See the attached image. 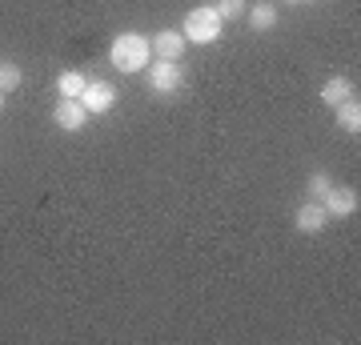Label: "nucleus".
I'll return each mask as SVG.
<instances>
[{
  "label": "nucleus",
  "instance_id": "obj_16",
  "mask_svg": "<svg viewBox=\"0 0 361 345\" xmlns=\"http://www.w3.org/2000/svg\"><path fill=\"white\" fill-rule=\"evenodd\" d=\"M289 4H313V0H289Z\"/></svg>",
  "mask_w": 361,
  "mask_h": 345
},
{
  "label": "nucleus",
  "instance_id": "obj_2",
  "mask_svg": "<svg viewBox=\"0 0 361 345\" xmlns=\"http://www.w3.org/2000/svg\"><path fill=\"white\" fill-rule=\"evenodd\" d=\"M221 32H225V20L217 16V8H193L180 25V37L189 44H217Z\"/></svg>",
  "mask_w": 361,
  "mask_h": 345
},
{
  "label": "nucleus",
  "instance_id": "obj_13",
  "mask_svg": "<svg viewBox=\"0 0 361 345\" xmlns=\"http://www.w3.org/2000/svg\"><path fill=\"white\" fill-rule=\"evenodd\" d=\"M20 80H25V73H20V64H13V61H0V92H16V89H20Z\"/></svg>",
  "mask_w": 361,
  "mask_h": 345
},
{
  "label": "nucleus",
  "instance_id": "obj_12",
  "mask_svg": "<svg viewBox=\"0 0 361 345\" xmlns=\"http://www.w3.org/2000/svg\"><path fill=\"white\" fill-rule=\"evenodd\" d=\"M85 85H89L85 73H61V77H56V92H61V97H80Z\"/></svg>",
  "mask_w": 361,
  "mask_h": 345
},
{
  "label": "nucleus",
  "instance_id": "obj_5",
  "mask_svg": "<svg viewBox=\"0 0 361 345\" xmlns=\"http://www.w3.org/2000/svg\"><path fill=\"white\" fill-rule=\"evenodd\" d=\"M77 101L89 109V116H101V113H109V109L116 104V89L109 85V80L97 77V80H89V85H85V92H80Z\"/></svg>",
  "mask_w": 361,
  "mask_h": 345
},
{
  "label": "nucleus",
  "instance_id": "obj_1",
  "mask_svg": "<svg viewBox=\"0 0 361 345\" xmlns=\"http://www.w3.org/2000/svg\"><path fill=\"white\" fill-rule=\"evenodd\" d=\"M149 61H153V44L141 32H116L113 44H109V64H113L116 73H129V77L133 73H145Z\"/></svg>",
  "mask_w": 361,
  "mask_h": 345
},
{
  "label": "nucleus",
  "instance_id": "obj_14",
  "mask_svg": "<svg viewBox=\"0 0 361 345\" xmlns=\"http://www.w3.org/2000/svg\"><path fill=\"white\" fill-rule=\"evenodd\" d=\"M305 189H310V201H322L325 193L334 189V181H329V173L317 169V173H310V185H305Z\"/></svg>",
  "mask_w": 361,
  "mask_h": 345
},
{
  "label": "nucleus",
  "instance_id": "obj_17",
  "mask_svg": "<svg viewBox=\"0 0 361 345\" xmlns=\"http://www.w3.org/2000/svg\"><path fill=\"white\" fill-rule=\"evenodd\" d=\"M0 109H4V92H0Z\"/></svg>",
  "mask_w": 361,
  "mask_h": 345
},
{
  "label": "nucleus",
  "instance_id": "obj_9",
  "mask_svg": "<svg viewBox=\"0 0 361 345\" xmlns=\"http://www.w3.org/2000/svg\"><path fill=\"white\" fill-rule=\"evenodd\" d=\"M353 97V80L349 77H329L322 85V104H329V109H337L341 101H349Z\"/></svg>",
  "mask_w": 361,
  "mask_h": 345
},
{
  "label": "nucleus",
  "instance_id": "obj_6",
  "mask_svg": "<svg viewBox=\"0 0 361 345\" xmlns=\"http://www.w3.org/2000/svg\"><path fill=\"white\" fill-rule=\"evenodd\" d=\"M322 205H325V213H329V221L334 217H353L361 197H357V189H349V185H334V189L322 197Z\"/></svg>",
  "mask_w": 361,
  "mask_h": 345
},
{
  "label": "nucleus",
  "instance_id": "obj_7",
  "mask_svg": "<svg viewBox=\"0 0 361 345\" xmlns=\"http://www.w3.org/2000/svg\"><path fill=\"white\" fill-rule=\"evenodd\" d=\"M149 44H153L157 61H180V56H185V49H189V40L180 37V28H161Z\"/></svg>",
  "mask_w": 361,
  "mask_h": 345
},
{
  "label": "nucleus",
  "instance_id": "obj_15",
  "mask_svg": "<svg viewBox=\"0 0 361 345\" xmlns=\"http://www.w3.org/2000/svg\"><path fill=\"white\" fill-rule=\"evenodd\" d=\"M213 8H217V16L221 20H237V16H245V0H217V4H213Z\"/></svg>",
  "mask_w": 361,
  "mask_h": 345
},
{
  "label": "nucleus",
  "instance_id": "obj_10",
  "mask_svg": "<svg viewBox=\"0 0 361 345\" xmlns=\"http://www.w3.org/2000/svg\"><path fill=\"white\" fill-rule=\"evenodd\" d=\"M249 25H253V32H269V28H277V4H269V0H261V4H253V8H245Z\"/></svg>",
  "mask_w": 361,
  "mask_h": 345
},
{
  "label": "nucleus",
  "instance_id": "obj_8",
  "mask_svg": "<svg viewBox=\"0 0 361 345\" xmlns=\"http://www.w3.org/2000/svg\"><path fill=\"white\" fill-rule=\"evenodd\" d=\"M293 225H297L301 233H322L325 225H329V213H325V205H322V201H305L301 209H297Z\"/></svg>",
  "mask_w": 361,
  "mask_h": 345
},
{
  "label": "nucleus",
  "instance_id": "obj_3",
  "mask_svg": "<svg viewBox=\"0 0 361 345\" xmlns=\"http://www.w3.org/2000/svg\"><path fill=\"white\" fill-rule=\"evenodd\" d=\"M145 77H149V89H153L157 97H173V92L185 85V73H180L177 61H149Z\"/></svg>",
  "mask_w": 361,
  "mask_h": 345
},
{
  "label": "nucleus",
  "instance_id": "obj_4",
  "mask_svg": "<svg viewBox=\"0 0 361 345\" xmlns=\"http://www.w3.org/2000/svg\"><path fill=\"white\" fill-rule=\"evenodd\" d=\"M52 121H56V128H65V133H80V128L89 125V109L77 97H61V101L52 104Z\"/></svg>",
  "mask_w": 361,
  "mask_h": 345
},
{
  "label": "nucleus",
  "instance_id": "obj_11",
  "mask_svg": "<svg viewBox=\"0 0 361 345\" xmlns=\"http://www.w3.org/2000/svg\"><path fill=\"white\" fill-rule=\"evenodd\" d=\"M337 128H341V133H353V137L361 133V104H357V97H349V101L337 104Z\"/></svg>",
  "mask_w": 361,
  "mask_h": 345
}]
</instances>
